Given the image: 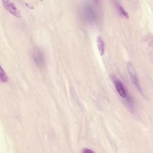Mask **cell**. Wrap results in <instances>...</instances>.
<instances>
[{
    "instance_id": "5b68a950",
    "label": "cell",
    "mask_w": 153,
    "mask_h": 153,
    "mask_svg": "<svg viewBox=\"0 0 153 153\" xmlns=\"http://www.w3.org/2000/svg\"><path fill=\"white\" fill-rule=\"evenodd\" d=\"M114 82L118 94L124 99H128V93L123 83L117 78H114Z\"/></svg>"
},
{
    "instance_id": "ba28073f",
    "label": "cell",
    "mask_w": 153,
    "mask_h": 153,
    "mask_svg": "<svg viewBox=\"0 0 153 153\" xmlns=\"http://www.w3.org/2000/svg\"><path fill=\"white\" fill-rule=\"evenodd\" d=\"M0 79H1V81L2 82L5 83L7 82L8 81V76L6 74V73L5 72V71H4L2 67H1V72H0Z\"/></svg>"
},
{
    "instance_id": "8992f818",
    "label": "cell",
    "mask_w": 153,
    "mask_h": 153,
    "mask_svg": "<svg viewBox=\"0 0 153 153\" xmlns=\"http://www.w3.org/2000/svg\"><path fill=\"white\" fill-rule=\"evenodd\" d=\"M96 42H97V45L99 54L100 56H103L105 53V42L100 36L97 37Z\"/></svg>"
},
{
    "instance_id": "6da1fadb",
    "label": "cell",
    "mask_w": 153,
    "mask_h": 153,
    "mask_svg": "<svg viewBox=\"0 0 153 153\" xmlns=\"http://www.w3.org/2000/svg\"><path fill=\"white\" fill-rule=\"evenodd\" d=\"M99 1H86L82 6V15L84 19L90 24L97 23L99 20L100 8Z\"/></svg>"
},
{
    "instance_id": "277c9868",
    "label": "cell",
    "mask_w": 153,
    "mask_h": 153,
    "mask_svg": "<svg viewBox=\"0 0 153 153\" xmlns=\"http://www.w3.org/2000/svg\"><path fill=\"white\" fill-rule=\"evenodd\" d=\"M2 4L4 7L14 16L20 18L21 17V13L18 10L15 4L10 1H2Z\"/></svg>"
},
{
    "instance_id": "9c48e42d",
    "label": "cell",
    "mask_w": 153,
    "mask_h": 153,
    "mask_svg": "<svg viewBox=\"0 0 153 153\" xmlns=\"http://www.w3.org/2000/svg\"><path fill=\"white\" fill-rule=\"evenodd\" d=\"M82 152H83V153H94V151L90 149H88V148H84L82 150Z\"/></svg>"
},
{
    "instance_id": "52a82bcc",
    "label": "cell",
    "mask_w": 153,
    "mask_h": 153,
    "mask_svg": "<svg viewBox=\"0 0 153 153\" xmlns=\"http://www.w3.org/2000/svg\"><path fill=\"white\" fill-rule=\"evenodd\" d=\"M114 6L118 11V13L122 16H123L125 18L128 19V14L127 12L125 10V9L117 2H114Z\"/></svg>"
},
{
    "instance_id": "7a4b0ae2",
    "label": "cell",
    "mask_w": 153,
    "mask_h": 153,
    "mask_svg": "<svg viewBox=\"0 0 153 153\" xmlns=\"http://www.w3.org/2000/svg\"><path fill=\"white\" fill-rule=\"evenodd\" d=\"M127 69L128 71V73L129 74L130 78L133 82V84H134V85L135 86V87L137 89V90L141 93L142 94V90L140 86V84L139 83V81L137 77V75L136 74V70L134 68V66L133 65V64L130 62H128L127 64Z\"/></svg>"
},
{
    "instance_id": "3957f363",
    "label": "cell",
    "mask_w": 153,
    "mask_h": 153,
    "mask_svg": "<svg viewBox=\"0 0 153 153\" xmlns=\"http://www.w3.org/2000/svg\"><path fill=\"white\" fill-rule=\"evenodd\" d=\"M33 59L35 63L39 68L44 66L45 65V56L43 52L39 49H35L32 52Z\"/></svg>"
}]
</instances>
